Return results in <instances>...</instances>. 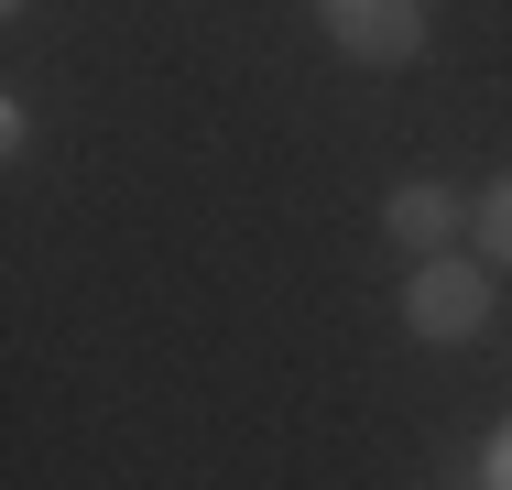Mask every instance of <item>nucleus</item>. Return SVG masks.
Instances as JSON below:
<instances>
[{
    "instance_id": "nucleus-5",
    "label": "nucleus",
    "mask_w": 512,
    "mask_h": 490,
    "mask_svg": "<svg viewBox=\"0 0 512 490\" xmlns=\"http://www.w3.org/2000/svg\"><path fill=\"white\" fill-rule=\"evenodd\" d=\"M491 490H512V425L491 436Z\"/></svg>"
},
{
    "instance_id": "nucleus-6",
    "label": "nucleus",
    "mask_w": 512,
    "mask_h": 490,
    "mask_svg": "<svg viewBox=\"0 0 512 490\" xmlns=\"http://www.w3.org/2000/svg\"><path fill=\"white\" fill-rule=\"evenodd\" d=\"M11 11H22V0H11Z\"/></svg>"
},
{
    "instance_id": "nucleus-2",
    "label": "nucleus",
    "mask_w": 512,
    "mask_h": 490,
    "mask_svg": "<svg viewBox=\"0 0 512 490\" xmlns=\"http://www.w3.org/2000/svg\"><path fill=\"white\" fill-rule=\"evenodd\" d=\"M316 22H327V44L349 55V66H414L425 55V0H316Z\"/></svg>"
},
{
    "instance_id": "nucleus-3",
    "label": "nucleus",
    "mask_w": 512,
    "mask_h": 490,
    "mask_svg": "<svg viewBox=\"0 0 512 490\" xmlns=\"http://www.w3.org/2000/svg\"><path fill=\"white\" fill-rule=\"evenodd\" d=\"M382 229L404 240L414 262H436V251H447V240L469 229V207H458V186H436V175H404V186L382 196Z\"/></svg>"
},
{
    "instance_id": "nucleus-1",
    "label": "nucleus",
    "mask_w": 512,
    "mask_h": 490,
    "mask_svg": "<svg viewBox=\"0 0 512 490\" xmlns=\"http://www.w3.org/2000/svg\"><path fill=\"white\" fill-rule=\"evenodd\" d=\"M404 327L425 338V349H469V338L491 327V262H469V251L414 262V284H404Z\"/></svg>"
},
{
    "instance_id": "nucleus-4",
    "label": "nucleus",
    "mask_w": 512,
    "mask_h": 490,
    "mask_svg": "<svg viewBox=\"0 0 512 490\" xmlns=\"http://www.w3.org/2000/svg\"><path fill=\"white\" fill-rule=\"evenodd\" d=\"M469 229H480V262H502V273H512V175L469 207Z\"/></svg>"
}]
</instances>
